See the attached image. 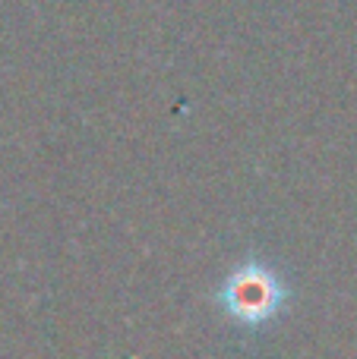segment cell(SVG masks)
I'll return each mask as SVG.
<instances>
[{
	"instance_id": "6da1fadb",
	"label": "cell",
	"mask_w": 357,
	"mask_h": 359,
	"mask_svg": "<svg viewBox=\"0 0 357 359\" xmlns=\"http://www.w3.org/2000/svg\"><path fill=\"white\" fill-rule=\"evenodd\" d=\"M212 303L234 328L263 331L278 316H285L291 303V287L272 262L247 255L238 265L228 268V274L219 280Z\"/></svg>"
}]
</instances>
